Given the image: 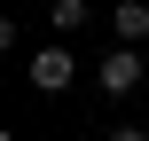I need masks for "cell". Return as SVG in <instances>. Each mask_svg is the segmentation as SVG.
<instances>
[{
  "mask_svg": "<svg viewBox=\"0 0 149 141\" xmlns=\"http://www.w3.org/2000/svg\"><path fill=\"white\" fill-rule=\"evenodd\" d=\"M86 78H94V86H102L110 102H118V94H134V86L149 78V55H141V47H110V55H102V63L86 71Z\"/></svg>",
  "mask_w": 149,
  "mask_h": 141,
  "instance_id": "obj_2",
  "label": "cell"
},
{
  "mask_svg": "<svg viewBox=\"0 0 149 141\" xmlns=\"http://www.w3.org/2000/svg\"><path fill=\"white\" fill-rule=\"evenodd\" d=\"M86 0H47V24H55V39H71V31H86Z\"/></svg>",
  "mask_w": 149,
  "mask_h": 141,
  "instance_id": "obj_4",
  "label": "cell"
},
{
  "mask_svg": "<svg viewBox=\"0 0 149 141\" xmlns=\"http://www.w3.org/2000/svg\"><path fill=\"white\" fill-rule=\"evenodd\" d=\"M110 31L118 47H149V0H110Z\"/></svg>",
  "mask_w": 149,
  "mask_h": 141,
  "instance_id": "obj_3",
  "label": "cell"
},
{
  "mask_svg": "<svg viewBox=\"0 0 149 141\" xmlns=\"http://www.w3.org/2000/svg\"><path fill=\"white\" fill-rule=\"evenodd\" d=\"M110 141H149V126H110Z\"/></svg>",
  "mask_w": 149,
  "mask_h": 141,
  "instance_id": "obj_5",
  "label": "cell"
},
{
  "mask_svg": "<svg viewBox=\"0 0 149 141\" xmlns=\"http://www.w3.org/2000/svg\"><path fill=\"white\" fill-rule=\"evenodd\" d=\"M24 78H31V94H63V86L79 78V55H71L63 39H47V47H31V63H24Z\"/></svg>",
  "mask_w": 149,
  "mask_h": 141,
  "instance_id": "obj_1",
  "label": "cell"
},
{
  "mask_svg": "<svg viewBox=\"0 0 149 141\" xmlns=\"http://www.w3.org/2000/svg\"><path fill=\"white\" fill-rule=\"evenodd\" d=\"M79 141H110V133H79Z\"/></svg>",
  "mask_w": 149,
  "mask_h": 141,
  "instance_id": "obj_6",
  "label": "cell"
}]
</instances>
